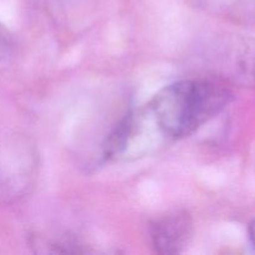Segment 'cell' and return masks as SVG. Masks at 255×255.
<instances>
[{"label":"cell","mask_w":255,"mask_h":255,"mask_svg":"<svg viewBox=\"0 0 255 255\" xmlns=\"http://www.w3.org/2000/svg\"><path fill=\"white\" fill-rule=\"evenodd\" d=\"M233 100L228 85L218 79H184L157 92L146 105L166 141L186 138L218 116Z\"/></svg>","instance_id":"1"},{"label":"cell","mask_w":255,"mask_h":255,"mask_svg":"<svg viewBox=\"0 0 255 255\" xmlns=\"http://www.w3.org/2000/svg\"><path fill=\"white\" fill-rule=\"evenodd\" d=\"M193 221L186 211H176L156 218L149 224V239L158 254H178L193 237Z\"/></svg>","instance_id":"2"},{"label":"cell","mask_w":255,"mask_h":255,"mask_svg":"<svg viewBox=\"0 0 255 255\" xmlns=\"http://www.w3.org/2000/svg\"><path fill=\"white\" fill-rule=\"evenodd\" d=\"M15 47L14 35L4 24L0 22V61L7 59Z\"/></svg>","instance_id":"3"},{"label":"cell","mask_w":255,"mask_h":255,"mask_svg":"<svg viewBox=\"0 0 255 255\" xmlns=\"http://www.w3.org/2000/svg\"><path fill=\"white\" fill-rule=\"evenodd\" d=\"M207 5H214L217 7L227 10V11H234V10L246 9L247 6H251L253 4V0H199Z\"/></svg>","instance_id":"4"},{"label":"cell","mask_w":255,"mask_h":255,"mask_svg":"<svg viewBox=\"0 0 255 255\" xmlns=\"http://www.w3.org/2000/svg\"><path fill=\"white\" fill-rule=\"evenodd\" d=\"M248 233H249V239H251L252 244H253V247L255 248V221L249 224Z\"/></svg>","instance_id":"5"}]
</instances>
